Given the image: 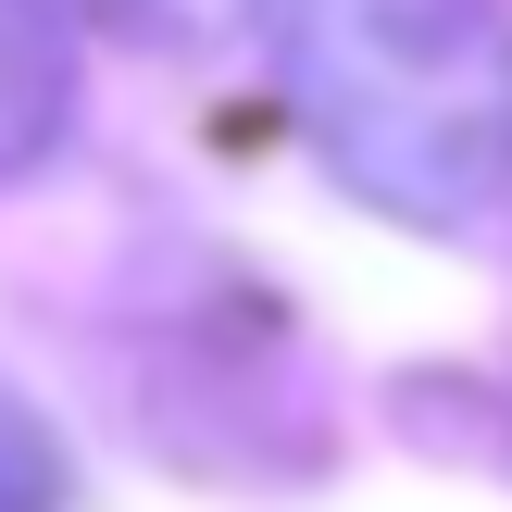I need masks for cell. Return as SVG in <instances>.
Instances as JSON below:
<instances>
[{
    "mask_svg": "<svg viewBox=\"0 0 512 512\" xmlns=\"http://www.w3.org/2000/svg\"><path fill=\"white\" fill-rule=\"evenodd\" d=\"M313 150L400 225H475L512 175L500 0H263Z\"/></svg>",
    "mask_w": 512,
    "mask_h": 512,
    "instance_id": "cell-1",
    "label": "cell"
},
{
    "mask_svg": "<svg viewBox=\"0 0 512 512\" xmlns=\"http://www.w3.org/2000/svg\"><path fill=\"white\" fill-rule=\"evenodd\" d=\"M75 125V0H0V188L38 175Z\"/></svg>",
    "mask_w": 512,
    "mask_h": 512,
    "instance_id": "cell-2",
    "label": "cell"
},
{
    "mask_svg": "<svg viewBox=\"0 0 512 512\" xmlns=\"http://www.w3.org/2000/svg\"><path fill=\"white\" fill-rule=\"evenodd\" d=\"M0 512H63V438L0 388Z\"/></svg>",
    "mask_w": 512,
    "mask_h": 512,
    "instance_id": "cell-3",
    "label": "cell"
},
{
    "mask_svg": "<svg viewBox=\"0 0 512 512\" xmlns=\"http://www.w3.org/2000/svg\"><path fill=\"white\" fill-rule=\"evenodd\" d=\"M75 13H100V25H138V38H213L238 0H75Z\"/></svg>",
    "mask_w": 512,
    "mask_h": 512,
    "instance_id": "cell-4",
    "label": "cell"
}]
</instances>
